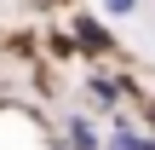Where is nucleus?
I'll return each mask as SVG.
<instances>
[{"instance_id": "nucleus-4", "label": "nucleus", "mask_w": 155, "mask_h": 150, "mask_svg": "<svg viewBox=\"0 0 155 150\" xmlns=\"http://www.w3.org/2000/svg\"><path fill=\"white\" fill-rule=\"evenodd\" d=\"M86 92H92V98H98V110H109V104H115V98H121V87H115V81H109V75H92V81H86Z\"/></svg>"}, {"instance_id": "nucleus-1", "label": "nucleus", "mask_w": 155, "mask_h": 150, "mask_svg": "<svg viewBox=\"0 0 155 150\" xmlns=\"http://www.w3.org/2000/svg\"><path fill=\"white\" fill-rule=\"evenodd\" d=\"M69 145L75 150H104V139H98V127L86 116H69Z\"/></svg>"}, {"instance_id": "nucleus-2", "label": "nucleus", "mask_w": 155, "mask_h": 150, "mask_svg": "<svg viewBox=\"0 0 155 150\" xmlns=\"http://www.w3.org/2000/svg\"><path fill=\"white\" fill-rule=\"evenodd\" d=\"M104 150H155V139L150 133H132V127H115V139H109Z\"/></svg>"}, {"instance_id": "nucleus-5", "label": "nucleus", "mask_w": 155, "mask_h": 150, "mask_svg": "<svg viewBox=\"0 0 155 150\" xmlns=\"http://www.w3.org/2000/svg\"><path fill=\"white\" fill-rule=\"evenodd\" d=\"M98 12H104V17H115V23H127V17H138V12H144V0H98Z\"/></svg>"}, {"instance_id": "nucleus-3", "label": "nucleus", "mask_w": 155, "mask_h": 150, "mask_svg": "<svg viewBox=\"0 0 155 150\" xmlns=\"http://www.w3.org/2000/svg\"><path fill=\"white\" fill-rule=\"evenodd\" d=\"M75 35H81L86 46H98V52H109V35H104V23H92V17H75Z\"/></svg>"}]
</instances>
